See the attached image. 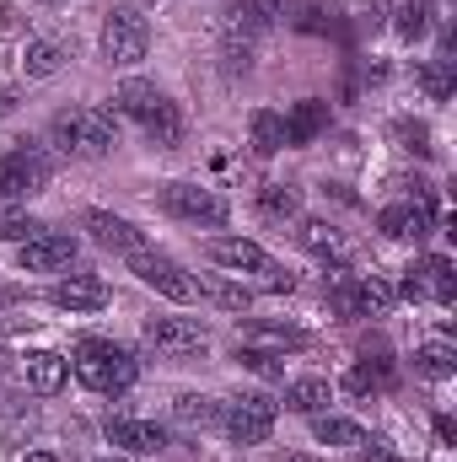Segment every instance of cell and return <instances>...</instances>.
Segmentation results:
<instances>
[{
	"label": "cell",
	"instance_id": "cell-1",
	"mask_svg": "<svg viewBox=\"0 0 457 462\" xmlns=\"http://www.w3.org/2000/svg\"><path fill=\"white\" fill-rule=\"evenodd\" d=\"M54 145L65 156H108L118 145V118L108 108H65L54 118Z\"/></svg>",
	"mask_w": 457,
	"mask_h": 462
},
{
	"label": "cell",
	"instance_id": "cell-2",
	"mask_svg": "<svg viewBox=\"0 0 457 462\" xmlns=\"http://www.w3.org/2000/svg\"><path fill=\"white\" fill-rule=\"evenodd\" d=\"M76 376H81L92 393H124V387H135L140 360H135L129 349L108 345V339H87V345L76 349Z\"/></svg>",
	"mask_w": 457,
	"mask_h": 462
},
{
	"label": "cell",
	"instance_id": "cell-3",
	"mask_svg": "<svg viewBox=\"0 0 457 462\" xmlns=\"http://www.w3.org/2000/svg\"><path fill=\"white\" fill-rule=\"evenodd\" d=\"M151 49V22L140 16V5H114L103 22V60L108 65H140Z\"/></svg>",
	"mask_w": 457,
	"mask_h": 462
},
{
	"label": "cell",
	"instance_id": "cell-4",
	"mask_svg": "<svg viewBox=\"0 0 457 462\" xmlns=\"http://www.w3.org/2000/svg\"><path fill=\"white\" fill-rule=\"evenodd\" d=\"M269 27V16L258 11V0H237L221 11V54H227V70H247L253 65V43L258 32Z\"/></svg>",
	"mask_w": 457,
	"mask_h": 462
},
{
	"label": "cell",
	"instance_id": "cell-5",
	"mask_svg": "<svg viewBox=\"0 0 457 462\" xmlns=\"http://www.w3.org/2000/svg\"><path fill=\"white\" fill-rule=\"evenodd\" d=\"M275 414H280V403H269L264 393H237L231 403H221V430L237 447H258L275 430Z\"/></svg>",
	"mask_w": 457,
	"mask_h": 462
},
{
	"label": "cell",
	"instance_id": "cell-6",
	"mask_svg": "<svg viewBox=\"0 0 457 462\" xmlns=\"http://www.w3.org/2000/svg\"><path fill=\"white\" fill-rule=\"evenodd\" d=\"M49 178H54V162L38 145H22V151L0 156V199H11V205L27 199V194H43Z\"/></svg>",
	"mask_w": 457,
	"mask_h": 462
},
{
	"label": "cell",
	"instance_id": "cell-7",
	"mask_svg": "<svg viewBox=\"0 0 457 462\" xmlns=\"http://www.w3.org/2000/svg\"><path fill=\"white\" fill-rule=\"evenodd\" d=\"M162 210L173 221H189V226H227V216H231L227 199L200 189V183H167L162 189Z\"/></svg>",
	"mask_w": 457,
	"mask_h": 462
},
{
	"label": "cell",
	"instance_id": "cell-8",
	"mask_svg": "<svg viewBox=\"0 0 457 462\" xmlns=\"http://www.w3.org/2000/svg\"><path fill=\"white\" fill-rule=\"evenodd\" d=\"M124 263H129V274H140V285H151L156 296H167V301H194V280H189L173 258H162V253H151V247H135V253H124Z\"/></svg>",
	"mask_w": 457,
	"mask_h": 462
},
{
	"label": "cell",
	"instance_id": "cell-9",
	"mask_svg": "<svg viewBox=\"0 0 457 462\" xmlns=\"http://www.w3.org/2000/svg\"><path fill=\"white\" fill-rule=\"evenodd\" d=\"M404 296L409 301H442V307H452V296H457V274H452V263L447 258H420L409 274H404Z\"/></svg>",
	"mask_w": 457,
	"mask_h": 462
},
{
	"label": "cell",
	"instance_id": "cell-10",
	"mask_svg": "<svg viewBox=\"0 0 457 462\" xmlns=\"http://www.w3.org/2000/svg\"><path fill=\"white\" fill-rule=\"evenodd\" d=\"M70 263H76V236H65V231H38V236L22 242V269L27 274H60Z\"/></svg>",
	"mask_w": 457,
	"mask_h": 462
},
{
	"label": "cell",
	"instance_id": "cell-11",
	"mask_svg": "<svg viewBox=\"0 0 457 462\" xmlns=\"http://www.w3.org/2000/svg\"><path fill=\"white\" fill-rule=\"evenodd\" d=\"M145 345L162 355H194L205 349V328L194 318H145Z\"/></svg>",
	"mask_w": 457,
	"mask_h": 462
},
{
	"label": "cell",
	"instance_id": "cell-12",
	"mask_svg": "<svg viewBox=\"0 0 457 462\" xmlns=\"http://www.w3.org/2000/svg\"><path fill=\"white\" fill-rule=\"evenodd\" d=\"M108 441H114L118 452H129V457H156L162 447H167V430L156 425V420H108Z\"/></svg>",
	"mask_w": 457,
	"mask_h": 462
},
{
	"label": "cell",
	"instance_id": "cell-13",
	"mask_svg": "<svg viewBox=\"0 0 457 462\" xmlns=\"http://www.w3.org/2000/svg\"><path fill=\"white\" fill-rule=\"evenodd\" d=\"M312 436H318L323 447L355 452V457H371V452H377V441L366 436V425H355V420H344V414H312Z\"/></svg>",
	"mask_w": 457,
	"mask_h": 462
},
{
	"label": "cell",
	"instance_id": "cell-14",
	"mask_svg": "<svg viewBox=\"0 0 457 462\" xmlns=\"http://www.w3.org/2000/svg\"><path fill=\"white\" fill-rule=\"evenodd\" d=\"M49 301L65 307V312H98V307H108V285L98 274H70L49 291Z\"/></svg>",
	"mask_w": 457,
	"mask_h": 462
},
{
	"label": "cell",
	"instance_id": "cell-15",
	"mask_svg": "<svg viewBox=\"0 0 457 462\" xmlns=\"http://www.w3.org/2000/svg\"><path fill=\"white\" fill-rule=\"evenodd\" d=\"M377 226H382V236H393V242H425L431 236V210L415 205V199H404V205H387L377 216Z\"/></svg>",
	"mask_w": 457,
	"mask_h": 462
},
{
	"label": "cell",
	"instance_id": "cell-16",
	"mask_svg": "<svg viewBox=\"0 0 457 462\" xmlns=\"http://www.w3.org/2000/svg\"><path fill=\"white\" fill-rule=\"evenodd\" d=\"M280 124H285V145H312L329 129V103L302 97V103H291V114L280 118Z\"/></svg>",
	"mask_w": 457,
	"mask_h": 462
},
{
	"label": "cell",
	"instance_id": "cell-17",
	"mask_svg": "<svg viewBox=\"0 0 457 462\" xmlns=\"http://www.w3.org/2000/svg\"><path fill=\"white\" fill-rule=\"evenodd\" d=\"M210 263L237 269V274H258L269 258H264V247L247 242V236H210Z\"/></svg>",
	"mask_w": 457,
	"mask_h": 462
},
{
	"label": "cell",
	"instance_id": "cell-18",
	"mask_svg": "<svg viewBox=\"0 0 457 462\" xmlns=\"http://www.w3.org/2000/svg\"><path fill=\"white\" fill-rule=\"evenodd\" d=\"M296 236H302V247H307L312 258H329V263H344V258L355 253V247H350V236H344L334 221H302Z\"/></svg>",
	"mask_w": 457,
	"mask_h": 462
},
{
	"label": "cell",
	"instance_id": "cell-19",
	"mask_svg": "<svg viewBox=\"0 0 457 462\" xmlns=\"http://www.w3.org/2000/svg\"><path fill=\"white\" fill-rule=\"evenodd\" d=\"M81 226L92 231V242H98V247H114V253H135V247H145V242H140V231L129 226V221H118V216H108V210H92Z\"/></svg>",
	"mask_w": 457,
	"mask_h": 462
},
{
	"label": "cell",
	"instance_id": "cell-20",
	"mask_svg": "<svg viewBox=\"0 0 457 462\" xmlns=\"http://www.w3.org/2000/svg\"><path fill=\"white\" fill-rule=\"evenodd\" d=\"M65 355H54V349H38V355H27V387L38 393V398H49V393H60L65 387Z\"/></svg>",
	"mask_w": 457,
	"mask_h": 462
},
{
	"label": "cell",
	"instance_id": "cell-21",
	"mask_svg": "<svg viewBox=\"0 0 457 462\" xmlns=\"http://www.w3.org/2000/svg\"><path fill=\"white\" fill-rule=\"evenodd\" d=\"M205 301H216L221 312H247L253 307V291L242 285V280H227V274H200V285H194Z\"/></svg>",
	"mask_w": 457,
	"mask_h": 462
},
{
	"label": "cell",
	"instance_id": "cell-22",
	"mask_svg": "<svg viewBox=\"0 0 457 462\" xmlns=\"http://www.w3.org/2000/svg\"><path fill=\"white\" fill-rule=\"evenodd\" d=\"M60 65H65V43H60V38H33V43L22 49V70H27V81H49Z\"/></svg>",
	"mask_w": 457,
	"mask_h": 462
},
{
	"label": "cell",
	"instance_id": "cell-23",
	"mask_svg": "<svg viewBox=\"0 0 457 462\" xmlns=\"http://www.w3.org/2000/svg\"><path fill=\"white\" fill-rule=\"evenodd\" d=\"M114 103H118V114H129V118H140V124H145V118L156 114V108H162L167 97H162V92H156L151 81H140V76H129V81H124V87L114 92Z\"/></svg>",
	"mask_w": 457,
	"mask_h": 462
},
{
	"label": "cell",
	"instance_id": "cell-24",
	"mask_svg": "<svg viewBox=\"0 0 457 462\" xmlns=\"http://www.w3.org/2000/svg\"><path fill=\"white\" fill-rule=\"evenodd\" d=\"M329 398H334V387H329L323 376H296V382L285 387V409H296V414H323Z\"/></svg>",
	"mask_w": 457,
	"mask_h": 462
},
{
	"label": "cell",
	"instance_id": "cell-25",
	"mask_svg": "<svg viewBox=\"0 0 457 462\" xmlns=\"http://www.w3.org/2000/svg\"><path fill=\"white\" fill-rule=\"evenodd\" d=\"M247 145H253L258 156H275V151L285 145V124H280V114L253 108V114H247Z\"/></svg>",
	"mask_w": 457,
	"mask_h": 462
},
{
	"label": "cell",
	"instance_id": "cell-26",
	"mask_svg": "<svg viewBox=\"0 0 457 462\" xmlns=\"http://www.w3.org/2000/svg\"><path fill=\"white\" fill-rule=\"evenodd\" d=\"M173 420L189 425V430H205V425H221V403L205 398V393H183V398L173 403Z\"/></svg>",
	"mask_w": 457,
	"mask_h": 462
},
{
	"label": "cell",
	"instance_id": "cell-27",
	"mask_svg": "<svg viewBox=\"0 0 457 462\" xmlns=\"http://www.w3.org/2000/svg\"><path fill=\"white\" fill-rule=\"evenodd\" d=\"M323 296H329V307H334L340 318H366V307H360V285H355V274H344V269H334V274L323 280Z\"/></svg>",
	"mask_w": 457,
	"mask_h": 462
},
{
	"label": "cell",
	"instance_id": "cell-28",
	"mask_svg": "<svg viewBox=\"0 0 457 462\" xmlns=\"http://www.w3.org/2000/svg\"><path fill=\"white\" fill-rule=\"evenodd\" d=\"M415 371H420V376H431V382H447V376L457 371V349L447 345V339L420 345V349H415Z\"/></svg>",
	"mask_w": 457,
	"mask_h": 462
},
{
	"label": "cell",
	"instance_id": "cell-29",
	"mask_svg": "<svg viewBox=\"0 0 457 462\" xmlns=\"http://www.w3.org/2000/svg\"><path fill=\"white\" fill-rule=\"evenodd\" d=\"M145 140H151L156 151H167V145L183 140V114H178V103H162L156 114L145 118Z\"/></svg>",
	"mask_w": 457,
	"mask_h": 462
},
{
	"label": "cell",
	"instance_id": "cell-30",
	"mask_svg": "<svg viewBox=\"0 0 457 462\" xmlns=\"http://www.w3.org/2000/svg\"><path fill=\"white\" fill-rule=\"evenodd\" d=\"M355 285H360V307H366V318H387V312H393L398 291H393L382 274H355Z\"/></svg>",
	"mask_w": 457,
	"mask_h": 462
},
{
	"label": "cell",
	"instance_id": "cell-31",
	"mask_svg": "<svg viewBox=\"0 0 457 462\" xmlns=\"http://www.w3.org/2000/svg\"><path fill=\"white\" fill-rule=\"evenodd\" d=\"M258 210H264L269 221H291V216L302 210V194H296L291 183H269V189H258Z\"/></svg>",
	"mask_w": 457,
	"mask_h": 462
},
{
	"label": "cell",
	"instance_id": "cell-32",
	"mask_svg": "<svg viewBox=\"0 0 457 462\" xmlns=\"http://www.w3.org/2000/svg\"><path fill=\"white\" fill-rule=\"evenodd\" d=\"M420 92L431 103H447L452 97V60H425L420 65Z\"/></svg>",
	"mask_w": 457,
	"mask_h": 462
},
{
	"label": "cell",
	"instance_id": "cell-33",
	"mask_svg": "<svg viewBox=\"0 0 457 462\" xmlns=\"http://www.w3.org/2000/svg\"><path fill=\"white\" fill-rule=\"evenodd\" d=\"M38 221L22 210V205H11V199H0V242H27V236H38Z\"/></svg>",
	"mask_w": 457,
	"mask_h": 462
},
{
	"label": "cell",
	"instance_id": "cell-34",
	"mask_svg": "<svg viewBox=\"0 0 457 462\" xmlns=\"http://www.w3.org/2000/svg\"><path fill=\"white\" fill-rule=\"evenodd\" d=\"M387 382V360H360V365H350L344 371V393H371V387H382Z\"/></svg>",
	"mask_w": 457,
	"mask_h": 462
},
{
	"label": "cell",
	"instance_id": "cell-35",
	"mask_svg": "<svg viewBox=\"0 0 457 462\" xmlns=\"http://www.w3.org/2000/svg\"><path fill=\"white\" fill-rule=\"evenodd\" d=\"M393 140H398L404 151H415V156H431V129H425L420 118H398V124H393Z\"/></svg>",
	"mask_w": 457,
	"mask_h": 462
},
{
	"label": "cell",
	"instance_id": "cell-36",
	"mask_svg": "<svg viewBox=\"0 0 457 462\" xmlns=\"http://www.w3.org/2000/svg\"><path fill=\"white\" fill-rule=\"evenodd\" d=\"M425 27H431V0H409V5L398 11V32L415 43V38H425Z\"/></svg>",
	"mask_w": 457,
	"mask_h": 462
},
{
	"label": "cell",
	"instance_id": "cell-37",
	"mask_svg": "<svg viewBox=\"0 0 457 462\" xmlns=\"http://www.w3.org/2000/svg\"><path fill=\"white\" fill-rule=\"evenodd\" d=\"M253 339H258V345H275V349L307 345V334H302V328H280V323H253Z\"/></svg>",
	"mask_w": 457,
	"mask_h": 462
},
{
	"label": "cell",
	"instance_id": "cell-38",
	"mask_svg": "<svg viewBox=\"0 0 457 462\" xmlns=\"http://www.w3.org/2000/svg\"><path fill=\"white\" fill-rule=\"evenodd\" d=\"M242 360H247L258 376H280V365H275V355H269V349H242Z\"/></svg>",
	"mask_w": 457,
	"mask_h": 462
},
{
	"label": "cell",
	"instance_id": "cell-39",
	"mask_svg": "<svg viewBox=\"0 0 457 462\" xmlns=\"http://www.w3.org/2000/svg\"><path fill=\"white\" fill-rule=\"evenodd\" d=\"M11 108H16V92H11V87H0V118L11 114Z\"/></svg>",
	"mask_w": 457,
	"mask_h": 462
},
{
	"label": "cell",
	"instance_id": "cell-40",
	"mask_svg": "<svg viewBox=\"0 0 457 462\" xmlns=\"http://www.w3.org/2000/svg\"><path fill=\"white\" fill-rule=\"evenodd\" d=\"M22 462H60V457H54V452H27Z\"/></svg>",
	"mask_w": 457,
	"mask_h": 462
},
{
	"label": "cell",
	"instance_id": "cell-41",
	"mask_svg": "<svg viewBox=\"0 0 457 462\" xmlns=\"http://www.w3.org/2000/svg\"><path fill=\"white\" fill-rule=\"evenodd\" d=\"M11 360H16V355H11V349L0 345V376H5V371H11Z\"/></svg>",
	"mask_w": 457,
	"mask_h": 462
},
{
	"label": "cell",
	"instance_id": "cell-42",
	"mask_svg": "<svg viewBox=\"0 0 457 462\" xmlns=\"http://www.w3.org/2000/svg\"><path fill=\"white\" fill-rule=\"evenodd\" d=\"M285 462H318V457H307V452H291V457H285Z\"/></svg>",
	"mask_w": 457,
	"mask_h": 462
},
{
	"label": "cell",
	"instance_id": "cell-43",
	"mask_svg": "<svg viewBox=\"0 0 457 462\" xmlns=\"http://www.w3.org/2000/svg\"><path fill=\"white\" fill-rule=\"evenodd\" d=\"M38 5H60V0H38Z\"/></svg>",
	"mask_w": 457,
	"mask_h": 462
},
{
	"label": "cell",
	"instance_id": "cell-44",
	"mask_svg": "<svg viewBox=\"0 0 457 462\" xmlns=\"http://www.w3.org/2000/svg\"><path fill=\"white\" fill-rule=\"evenodd\" d=\"M103 462H118V457H103Z\"/></svg>",
	"mask_w": 457,
	"mask_h": 462
}]
</instances>
